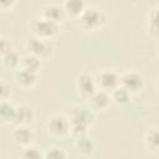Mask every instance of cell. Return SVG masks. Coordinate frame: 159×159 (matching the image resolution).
Listing matches in <instances>:
<instances>
[{
    "label": "cell",
    "mask_w": 159,
    "mask_h": 159,
    "mask_svg": "<svg viewBox=\"0 0 159 159\" xmlns=\"http://www.w3.org/2000/svg\"><path fill=\"white\" fill-rule=\"evenodd\" d=\"M68 119L71 125V134L77 138L87 134L88 128L94 122V113L91 109H86L83 107H75L71 111Z\"/></svg>",
    "instance_id": "cell-1"
},
{
    "label": "cell",
    "mask_w": 159,
    "mask_h": 159,
    "mask_svg": "<svg viewBox=\"0 0 159 159\" xmlns=\"http://www.w3.org/2000/svg\"><path fill=\"white\" fill-rule=\"evenodd\" d=\"M78 27L83 31H97L102 29L107 24V15L104 11L96 9V7H88L84 9L83 12L76 19Z\"/></svg>",
    "instance_id": "cell-2"
},
{
    "label": "cell",
    "mask_w": 159,
    "mask_h": 159,
    "mask_svg": "<svg viewBox=\"0 0 159 159\" xmlns=\"http://www.w3.org/2000/svg\"><path fill=\"white\" fill-rule=\"evenodd\" d=\"M30 29H31L32 36L41 39V40L51 41L58 34L60 25L51 21V20H47V19L40 16V17H35L31 21Z\"/></svg>",
    "instance_id": "cell-3"
},
{
    "label": "cell",
    "mask_w": 159,
    "mask_h": 159,
    "mask_svg": "<svg viewBox=\"0 0 159 159\" xmlns=\"http://www.w3.org/2000/svg\"><path fill=\"white\" fill-rule=\"evenodd\" d=\"M25 48L27 50V53L36 56L41 61L50 58L55 52V46L51 41L41 40L35 36H31L26 40Z\"/></svg>",
    "instance_id": "cell-4"
},
{
    "label": "cell",
    "mask_w": 159,
    "mask_h": 159,
    "mask_svg": "<svg viewBox=\"0 0 159 159\" xmlns=\"http://www.w3.org/2000/svg\"><path fill=\"white\" fill-rule=\"evenodd\" d=\"M119 86L123 87L130 96H135L143 91L145 86V78L138 71H125L119 75Z\"/></svg>",
    "instance_id": "cell-5"
},
{
    "label": "cell",
    "mask_w": 159,
    "mask_h": 159,
    "mask_svg": "<svg viewBox=\"0 0 159 159\" xmlns=\"http://www.w3.org/2000/svg\"><path fill=\"white\" fill-rule=\"evenodd\" d=\"M47 133L56 139H65L71 134L70 119L63 114H53L48 117L46 123Z\"/></svg>",
    "instance_id": "cell-6"
},
{
    "label": "cell",
    "mask_w": 159,
    "mask_h": 159,
    "mask_svg": "<svg viewBox=\"0 0 159 159\" xmlns=\"http://www.w3.org/2000/svg\"><path fill=\"white\" fill-rule=\"evenodd\" d=\"M96 78V84L98 89H102L104 92L111 93L113 89L119 87V75L114 70H102Z\"/></svg>",
    "instance_id": "cell-7"
},
{
    "label": "cell",
    "mask_w": 159,
    "mask_h": 159,
    "mask_svg": "<svg viewBox=\"0 0 159 159\" xmlns=\"http://www.w3.org/2000/svg\"><path fill=\"white\" fill-rule=\"evenodd\" d=\"M76 88L78 93L84 97L89 98L98 88L96 84V78L89 72H81L76 78Z\"/></svg>",
    "instance_id": "cell-8"
},
{
    "label": "cell",
    "mask_w": 159,
    "mask_h": 159,
    "mask_svg": "<svg viewBox=\"0 0 159 159\" xmlns=\"http://www.w3.org/2000/svg\"><path fill=\"white\" fill-rule=\"evenodd\" d=\"M10 135L12 142L22 148L31 145L35 139V133L29 125H15Z\"/></svg>",
    "instance_id": "cell-9"
},
{
    "label": "cell",
    "mask_w": 159,
    "mask_h": 159,
    "mask_svg": "<svg viewBox=\"0 0 159 159\" xmlns=\"http://www.w3.org/2000/svg\"><path fill=\"white\" fill-rule=\"evenodd\" d=\"M41 16L47 19V20H51L56 24H61L62 21H65V19L67 17L66 16V12L63 10V6L60 5V4H56V2H51V4H46L42 9H41Z\"/></svg>",
    "instance_id": "cell-10"
},
{
    "label": "cell",
    "mask_w": 159,
    "mask_h": 159,
    "mask_svg": "<svg viewBox=\"0 0 159 159\" xmlns=\"http://www.w3.org/2000/svg\"><path fill=\"white\" fill-rule=\"evenodd\" d=\"M88 99H89V104H91V111L92 112H103L112 103L111 94L108 92L102 91V89H97Z\"/></svg>",
    "instance_id": "cell-11"
},
{
    "label": "cell",
    "mask_w": 159,
    "mask_h": 159,
    "mask_svg": "<svg viewBox=\"0 0 159 159\" xmlns=\"http://www.w3.org/2000/svg\"><path fill=\"white\" fill-rule=\"evenodd\" d=\"M35 119L34 108L27 104H20L15 107V116H14V124L16 125H29Z\"/></svg>",
    "instance_id": "cell-12"
},
{
    "label": "cell",
    "mask_w": 159,
    "mask_h": 159,
    "mask_svg": "<svg viewBox=\"0 0 159 159\" xmlns=\"http://www.w3.org/2000/svg\"><path fill=\"white\" fill-rule=\"evenodd\" d=\"M15 78H16V82L20 87H22L25 89H30V88L36 86V83L39 81V73L32 72V71H27L24 68H17Z\"/></svg>",
    "instance_id": "cell-13"
},
{
    "label": "cell",
    "mask_w": 159,
    "mask_h": 159,
    "mask_svg": "<svg viewBox=\"0 0 159 159\" xmlns=\"http://www.w3.org/2000/svg\"><path fill=\"white\" fill-rule=\"evenodd\" d=\"M144 145L150 154L158 155L159 142H158V128L157 127L148 128V130L145 132V135H144Z\"/></svg>",
    "instance_id": "cell-14"
},
{
    "label": "cell",
    "mask_w": 159,
    "mask_h": 159,
    "mask_svg": "<svg viewBox=\"0 0 159 159\" xmlns=\"http://www.w3.org/2000/svg\"><path fill=\"white\" fill-rule=\"evenodd\" d=\"M62 6L66 12V16L75 17V19H77L86 9V4L82 0H66L62 4Z\"/></svg>",
    "instance_id": "cell-15"
},
{
    "label": "cell",
    "mask_w": 159,
    "mask_h": 159,
    "mask_svg": "<svg viewBox=\"0 0 159 159\" xmlns=\"http://www.w3.org/2000/svg\"><path fill=\"white\" fill-rule=\"evenodd\" d=\"M41 65H42V61L40 58H37L34 55L26 53L25 56L21 57L20 67L19 68H24V70H27V71H32V72L39 73V71L41 68Z\"/></svg>",
    "instance_id": "cell-16"
},
{
    "label": "cell",
    "mask_w": 159,
    "mask_h": 159,
    "mask_svg": "<svg viewBox=\"0 0 159 159\" xmlns=\"http://www.w3.org/2000/svg\"><path fill=\"white\" fill-rule=\"evenodd\" d=\"M75 145H76V149L83 155H89L94 150V143H93L92 138H89L87 134L77 137L76 142H75Z\"/></svg>",
    "instance_id": "cell-17"
},
{
    "label": "cell",
    "mask_w": 159,
    "mask_h": 159,
    "mask_svg": "<svg viewBox=\"0 0 159 159\" xmlns=\"http://www.w3.org/2000/svg\"><path fill=\"white\" fill-rule=\"evenodd\" d=\"M14 116H15V106L9 103L7 101H1L0 102V123L2 124L12 123Z\"/></svg>",
    "instance_id": "cell-18"
},
{
    "label": "cell",
    "mask_w": 159,
    "mask_h": 159,
    "mask_svg": "<svg viewBox=\"0 0 159 159\" xmlns=\"http://www.w3.org/2000/svg\"><path fill=\"white\" fill-rule=\"evenodd\" d=\"M2 57V63L6 68H19L20 67V61H21V57L20 55L15 51V50H10L9 52H6L5 55L1 56Z\"/></svg>",
    "instance_id": "cell-19"
},
{
    "label": "cell",
    "mask_w": 159,
    "mask_h": 159,
    "mask_svg": "<svg viewBox=\"0 0 159 159\" xmlns=\"http://www.w3.org/2000/svg\"><path fill=\"white\" fill-rule=\"evenodd\" d=\"M43 154L45 153L41 150V148L31 144L22 148L20 153V159H43Z\"/></svg>",
    "instance_id": "cell-20"
},
{
    "label": "cell",
    "mask_w": 159,
    "mask_h": 159,
    "mask_svg": "<svg viewBox=\"0 0 159 159\" xmlns=\"http://www.w3.org/2000/svg\"><path fill=\"white\" fill-rule=\"evenodd\" d=\"M111 99H112V102H114L116 104H119V106H123V104H125V103H128L129 102V99H130V94L123 88V87H117L116 89H113L111 93Z\"/></svg>",
    "instance_id": "cell-21"
},
{
    "label": "cell",
    "mask_w": 159,
    "mask_h": 159,
    "mask_svg": "<svg viewBox=\"0 0 159 159\" xmlns=\"http://www.w3.org/2000/svg\"><path fill=\"white\" fill-rule=\"evenodd\" d=\"M157 19H158V10H157V6L150 9L149 12H148V19H147V27H148V31L153 35V36H157L158 34V27H157Z\"/></svg>",
    "instance_id": "cell-22"
},
{
    "label": "cell",
    "mask_w": 159,
    "mask_h": 159,
    "mask_svg": "<svg viewBox=\"0 0 159 159\" xmlns=\"http://www.w3.org/2000/svg\"><path fill=\"white\" fill-rule=\"evenodd\" d=\"M43 159H67V154L62 148L53 147L43 154Z\"/></svg>",
    "instance_id": "cell-23"
},
{
    "label": "cell",
    "mask_w": 159,
    "mask_h": 159,
    "mask_svg": "<svg viewBox=\"0 0 159 159\" xmlns=\"http://www.w3.org/2000/svg\"><path fill=\"white\" fill-rule=\"evenodd\" d=\"M10 50H12V45L11 41L9 39H6L5 36L0 35V56L5 55L6 52H9Z\"/></svg>",
    "instance_id": "cell-24"
},
{
    "label": "cell",
    "mask_w": 159,
    "mask_h": 159,
    "mask_svg": "<svg viewBox=\"0 0 159 159\" xmlns=\"http://www.w3.org/2000/svg\"><path fill=\"white\" fill-rule=\"evenodd\" d=\"M10 96V84L4 80H0V102L6 101Z\"/></svg>",
    "instance_id": "cell-25"
},
{
    "label": "cell",
    "mask_w": 159,
    "mask_h": 159,
    "mask_svg": "<svg viewBox=\"0 0 159 159\" xmlns=\"http://www.w3.org/2000/svg\"><path fill=\"white\" fill-rule=\"evenodd\" d=\"M15 5L14 0H0V11H7Z\"/></svg>",
    "instance_id": "cell-26"
}]
</instances>
